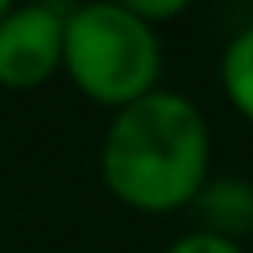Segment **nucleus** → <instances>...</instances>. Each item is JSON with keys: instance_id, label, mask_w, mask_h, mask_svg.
<instances>
[{"instance_id": "nucleus-1", "label": "nucleus", "mask_w": 253, "mask_h": 253, "mask_svg": "<svg viewBox=\"0 0 253 253\" xmlns=\"http://www.w3.org/2000/svg\"><path fill=\"white\" fill-rule=\"evenodd\" d=\"M103 182L138 213H170L198 198L210 174V126L174 91H150L115 111L103 138Z\"/></svg>"}, {"instance_id": "nucleus-2", "label": "nucleus", "mask_w": 253, "mask_h": 253, "mask_svg": "<svg viewBox=\"0 0 253 253\" xmlns=\"http://www.w3.org/2000/svg\"><path fill=\"white\" fill-rule=\"evenodd\" d=\"M162 67L158 36L134 12L95 0L63 20V71L103 107H126L154 91Z\"/></svg>"}, {"instance_id": "nucleus-3", "label": "nucleus", "mask_w": 253, "mask_h": 253, "mask_svg": "<svg viewBox=\"0 0 253 253\" xmlns=\"http://www.w3.org/2000/svg\"><path fill=\"white\" fill-rule=\"evenodd\" d=\"M63 12L24 4L0 20V87L28 91L63 67Z\"/></svg>"}, {"instance_id": "nucleus-4", "label": "nucleus", "mask_w": 253, "mask_h": 253, "mask_svg": "<svg viewBox=\"0 0 253 253\" xmlns=\"http://www.w3.org/2000/svg\"><path fill=\"white\" fill-rule=\"evenodd\" d=\"M190 206L198 210L206 233H217L229 241L253 233V182H245V178L206 182Z\"/></svg>"}, {"instance_id": "nucleus-5", "label": "nucleus", "mask_w": 253, "mask_h": 253, "mask_svg": "<svg viewBox=\"0 0 253 253\" xmlns=\"http://www.w3.org/2000/svg\"><path fill=\"white\" fill-rule=\"evenodd\" d=\"M221 91L229 107L253 123V24H245L221 51Z\"/></svg>"}, {"instance_id": "nucleus-6", "label": "nucleus", "mask_w": 253, "mask_h": 253, "mask_svg": "<svg viewBox=\"0 0 253 253\" xmlns=\"http://www.w3.org/2000/svg\"><path fill=\"white\" fill-rule=\"evenodd\" d=\"M162 253H241V245H237V241H229V237H217V233L194 229V233H186V237L170 241Z\"/></svg>"}, {"instance_id": "nucleus-7", "label": "nucleus", "mask_w": 253, "mask_h": 253, "mask_svg": "<svg viewBox=\"0 0 253 253\" xmlns=\"http://www.w3.org/2000/svg\"><path fill=\"white\" fill-rule=\"evenodd\" d=\"M111 4H119V8L134 12L138 20L154 24V20H170V16H182V12H186L194 0H111Z\"/></svg>"}, {"instance_id": "nucleus-8", "label": "nucleus", "mask_w": 253, "mask_h": 253, "mask_svg": "<svg viewBox=\"0 0 253 253\" xmlns=\"http://www.w3.org/2000/svg\"><path fill=\"white\" fill-rule=\"evenodd\" d=\"M8 12H12V0H0V20H4Z\"/></svg>"}]
</instances>
